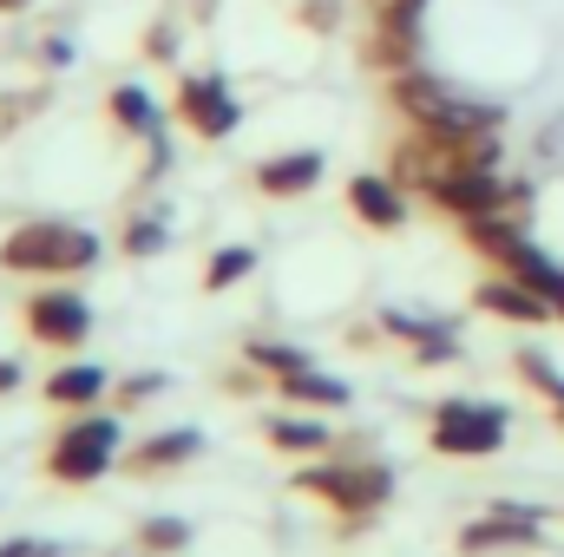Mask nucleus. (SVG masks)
<instances>
[{"instance_id": "11", "label": "nucleus", "mask_w": 564, "mask_h": 557, "mask_svg": "<svg viewBox=\"0 0 564 557\" xmlns=\"http://www.w3.org/2000/svg\"><path fill=\"white\" fill-rule=\"evenodd\" d=\"M473 302H479V308H492V315H506V321H552V315H558L539 288H525L519 276L479 282V288H473Z\"/></svg>"}, {"instance_id": "16", "label": "nucleus", "mask_w": 564, "mask_h": 557, "mask_svg": "<svg viewBox=\"0 0 564 557\" xmlns=\"http://www.w3.org/2000/svg\"><path fill=\"white\" fill-rule=\"evenodd\" d=\"M112 119H119L126 132H139V139H158V99H151L144 86H119V92H112Z\"/></svg>"}, {"instance_id": "2", "label": "nucleus", "mask_w": 564, "mask_h": 557, "mask_svg": "<svg viewBox=\"0 0 564 557\" xmlns=\"http://www.w3.org/2000/svg\"><path fill=\"white\" fill-rule=\"evenodd\" d=\"M394 106L414 119V132L433 139H479V132H499V106H479V99H459L453 86H440L433 73H394Z\"/></svg>"}, {"instance_id": "23", "label": "nucleus", "mask_w": 564, "mask_h": 557, "mask_svg": "<svg viewBox=\"0 0 564 557\" xmlns=\"http://www.w3.org/2000/svg\"><path fill=\"white\" fill-rule=\"evenodd\" d=\"M302 26L335 33V26H341V0H302Z\"/></svg>"}, {"instance_id": "4", "label": "nucleus", "mask_w": 564, "mask_h": 557, "mask_svg": "<svg viewBox=\"0 0 564 557\" xmlns=\"http://www.w3.org/2000/svg\"><path fill=\"white\" fill-rule=\"evenodd\" d=\"M506 407L499 401H440L433 407V452L453 459H486L506 446Z\"/></svg>"}, {"instance_id": "26", "label": "nucleus", "mask_w": 564, "mask_h": 557, "mask_svg": "<svg viewBox=\"0 0 564 557\" xmlns=\"http://www.w3.org/2000/svg\"><path fill=\"white\" fill-rule=\"evenodd\" d=\"M0 557H53V545H33V538H7Z\"/></svg>"}, {"instance_id": "14", "label": "nucleus", "mask_w": 564, "mask_h": 557, "mask_svg": "<svg viewBox=\"0 0 564 557\" xmlns=\"http://www.w3.org/2000/svg\"><path fill=\"white\" fill-rule=\"evenodd\" d=\"M106 381H112V374H106L99 361H73V368H59V374H46V387H40V394H46L53 407H73V414H86V407H99V394H106Z\"/></svg>"}, {"instance_id": "21", "label": "nucleus", "mask_w": 564, "mask_h": 557, "mask_svg": "<svg viewBox=\"0 0 564 557\" xmlns=\"http://www.w3.org/2000/svg\"><path fill=\"white\" fill-rule=\"evenodd\" d=\"M250 368H270V374H295V368H308V354L302 348H282V341H250Z\"/></svg>"}, {"instance_id": "6", "label": "nucleus", "mask_w": 564, "mask_h": 557, "mask_svg": "<svg viewBox=\"0 0 564 557\" xmlns=\"http://www.w3.org/2000/svg\"><path fill=\"white\" fill-rule=\"evenodd\" d=\"M426 197L440 204V210H453L459 223H473V217H492V210H512L525 190H512L499 171H479V164H459V171H446V177H433L426 184Z\"/></svg>"}, {"instance_id": "15", "label": "nucleus", "mask_w": 564, "mask_h": 557, "mask_svg": "<svg viewBox=\"0 0 564 557\" xmlns=\"http://www.w3.org/2000/svg\"><path fill=\"white\" fill-rule=\"evenodd\" d=\"M276 387L289 394V401H302V407H348V381L322 374L315 361H308V368H295V374H282Z\"/></svg>"}, {"instance_id": "27", "label": "nucleus", "mask_w": 564, "mask_h": 557, "mask_svg": "<svg viewBox=\"0 0 564 557\" xmlns=\"http://www.w3.org/2000/svg\"><path fill=\"white\" fill-rule=\"evenodd\" d=\"M20 387V361H0V394H13Z\"/></svg>"}, {"instance_id": "7", "label": "nucleus", "mask_w": 564, "mask_h": 557, "mask_svg": "<svg viewBox=\"0 0 564 557\" xmlns=\"http://www.w3.org/2000/svg\"><path fill=\"white\" fill-rule=\"evenodd\" d=\"M26 328H33V341H46V348H79V341L93 335V302H86L79 288H40V295L26 302Z\"/></svg>"}, {"instance_id": "3", "label": "nucleus", "mask_w": 564, "mask_h": 557, "mask_svg": "<svg viewBox=\"0 0 564 557\" xmlns=\"http://www.w3.org/2000/svg\"><path fill=\"white\" fill-rule=\"evenodd\" d=\"M119 446H126V426L112 414H93L86 407L79 419H66L59 439L46 446V472L59 485H93V479H106L119 466Z\"/></svg>"}, {"instance_id": "17", "label": "nucleus", "mask_w": 564, "mask_h": 557, "mask_svg": "<svg viewBox=\"0 0 564 557\" xmlns=\"http://www.w3.org/2000/svg\"><path fill=\"white\" fill-rule=\"evenodd\" d=\"M270 446H282V452H322L328 446V426L322 419H302V414H276L270 419Z\"/></svg>"}, {"instance_id": "25", "label": "nucleus", "mask_w": 564, "mask_h": 557, "mask_svg": "<svg viewBox=\"0 0 564 557\" xmlns=\"http://www.w3.org/2000/svg\"><path fill=\"white\" fill-rule=\"evenodd\" d=\"M119 394H126V401L139 407V401H151V394H164V374H132V381H126Z\"/></svg>"}, {"instance_id": "10", "label": "nucleus", "mask_w": 564, "mask_h": 557, "mask_svg": "<svg viewBox=\"0 0 564 557\" xmlns=\"http://www.w3.org/2000/svg\"><path fill=\"white\" fill-rule=\"evenodd\" d=\"M348 210H355L368 230H401V223H408V197H401V184L381 177V171L348 177Z\"/></svg>"}, {"instance_id": "20", "label": "nucleus", "mask_w": 564, "mask_h": 557, "mask_svg": "<svg viewBox=\"0 0 564 557\" xmlns=\"http://www.w3.org/2000/svg\"><path fill=\"white\" fill-rule=\"evenodd\" d=\"M164 243H171L164 217H132V223H126V256H158Z\"/></svg>"}, {"instance_id": "9", "label": "nucleus", "mask_w": 564, "mask_h": 557, "mask_svg": "<svg viewBox=\"0 0 564 557\" xmlns=\"http://www.w3.org/2000/svg\"><path fill=\"white\" fill-rule=\"evenodd\" d=\"M539 525H545V512H519V505H506V512L466 525V532H459V551L486 557V551H512V545H539Z\"/></svg>"}, {"instance_id": "22", "label": "nucleus", "mask_w": 564, "mask_h": 557, "mask_svg": "<svg viewBox=\"0 0 564 557\" xmlns=\"http://www.w3.org/2000/svg\"><path fill=\"white\" fill-rule=\"evenodd\" d=\"M519 374H525L532 387H545V394H552V401L564 407V374L552 368V361H545V354H539V348H525V354H519Z\"/></svg>"}, {"instance_id": "8", "label": "nucleus", "mask_w": 564, "mask_h": 557, "mask_svg": "<svg viewBox=\"0 0 564 557\" xmlns=\"http://www.w3.org/2000/svg\"><path fill=\"white\" fill-rule=\"evenodd\" d=\"M177 112H184V125H191L197 139H230L237 119H243V106L230 99V86H224L217 73H191V79L177 86Z\"/></svg>"}, {"instance_id": "12", "label": "nucleus", "mask_w": 564, "mask_h": 557, "mask_svg": "<svg viewBox=\"0 0 564 557\" xmlns=\"http://www.w3.org/2000/svg\"><path fill=\"white\" fill-rule=\"evenodd\" d=\"M322 184V151H282L270 164H257V190L263 197H302Z\"/></svg>"}, {"instance_id": "24", "label": "nucleus", "mask_w": 564, "mask_h": 557, "mask_svg": "<svg viewBox=\"0 0 564 557\" xmlns=\"http://www.w3.org/2000/svg\"><path fill=\"white\" fill-rule=\"evenodd\" d=\"M33 106H40V92H7V99H0V139H7V132L20 125V112H33Z\"/></svg>"}, {"instance_id": "13", "label": "nucleus", "mask_w": 564, "mask_h": 557, "mask_svg": "<svg viewBox=\"0 0 564 557\" xmlns=\"http://www.w3.org/2000/svg\"><path fill=\"white\" fill-rule=\"evenodd\" d=\"M204 452V433L197 426H171V433H151L132 446V472H171V466H191Z\"/></svg>"}, {"instance_id": "5", "label": "nucleus", "mask_w": 564, "mask_h": 557, "mask_svg": "<svg viewBox=\"0 0 564 557\" xmlns=\"http://www.w3.org/2000/svg\"><path fill=\"white\" fill-rule=\"evenodd\" d=\"M295 485L315 492V499H328L348 518H368V512H381L394 499V472L388 466H308Z\"/></svg>"}, {"instance_id": "18", "label": "nucleus", "mask_w": 564, "mask_h": 557, "mask_svg": "<svg viewBox=\"0 0 564 557\" xmlns=\"http://www.w3.org/2000/svg\"><path fill=\"white\" fill-rule=\"evenodd\" d=\"M250 270H257V250H250V243H230V250H217V256H210L204 288H237Z\"/></svg>"}, {"instance_id": "29", "label": "nucleus", "mask_w": 564, "mask_h": 557, "mask_svg": "<svg viewBox=\"0 0 564 557\" xmlns=\"http://www.w3.org/2000/svg\"><path fill=\"white\" fill-rule=\"evenodd\" d=\"M119 557H151V551H119Z\"/></svg>"}, {"instance_id": "19", "label": "nucleus", "mask_w": 564, "mask_h": 557, "mask_svg": "<svg viewBox=\"0 0 564 557\" xmlns=\"http://www.w3.org/2000/svg\"><path fill=\"white\" fill-rule=\"evenodd\" d=\"M184 545H191L184 518H144L139 525V551H151V557H171V551H184Z\"/></svg>"}, {"instance_id": "28", "label": "nucleus", "mask_w": 564, "mask_h": 557, "mask_svg": "<svg viewBox=\"0 0 564 557\" xmlns=\"http://www.w3.org/2000/svg\"><path fill=\"white\" fill-rule=\"evenodd\" d=\"M20 7H26V0H0V13H20Z\"/></svg>"}, {"instance_id": "1", "label": "nucleus", "mask_w": 564, "mask_h": 557, "mask_svg": "<svg viewBox=\"0 0 564 557\" xmlns=\"http://www.w3.org/2000/svg\"><path fill=\"white\" fill-rule=\"evenodd\" d=\"M93 263H99V237L86 223H59V217L13 223L0 243V270H13V276H79Z\"/></svg>"}]
</instances>
